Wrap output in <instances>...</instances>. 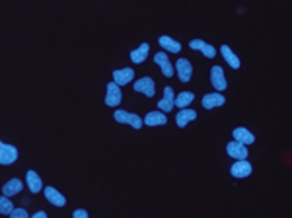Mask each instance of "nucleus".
Returning <instances> with one entry per match:
<instances>
[{
	"mask_svg": "<svg viewBox=\"0 0 292 218\" xmlns=\"http://www.w3.org/2000/svg\"><path fill=\"white\" fill-rule=\"evenodd\" d=\"M224 103H226V98L222 94H207L203 98V107H207V109H214V107H220Z\"/></svg>",
	"mask_w": 292,
	"mask_h": 218,
	"instance_id": "4468645a",
	"label": "nucleus"
},
{
	"mask_svg": "<svg viewBox=\"0 0 292 218\" xmlns=\"http://www.w3.org/2000/svg\"><path fill=\"white\" fill-rule=\"evenodd\" d=\"M72 218H88V213L84 209H78V211L72 213Z\"/></svg>",
	"mask_w": 292,
	"mask_h": 218,
	"instance_id": "a878e982",
	"label": "nucleus"
},
{
	"mask_svg": "<svg viewBox=\"0 0 292 218\" xmlns=\"http://www.w3.org/2000/svg\"><path fill=\"white\" fill-rule=\"evenodd\" d=\"M173 99H175V94H173V90L167 86V88L164 90V98L158 101V109H162V111H171V109H173Z\"/></svg>",
	"mask_w": 292,
	"mask_h": 218,
	"instance_id": "f3484780",
	"label": "nucleus"
},
{
	"mask_svg": "<svg viewBox=\"0 0 292 218\" xmlns=\"http://www.w3.org/2000/svg\"><path fill=\"white\" fill-rule=\"evenodd\" d=\"M226 152H228L232 158H236V160H246V158H248V146H244V144H240V142H236V140L226 146Z\"/></svg>",
	"mask_w": 292,
	"mask_h": 218,
	"instance_id": "9d476101",
	"label": "nucleus"
},
{
	"mask_svg": "<svg viewBox=\"0 0 292 218\" xmlns=\"http://www.w3.org/2000/svg\"><path fill=\"white\" fill-rule=\"evenodd\" d=\"M158 43H160V47H164V49L169 51V53H179V51H181V45H179L175 39L167 37V35H162V37L158 39Z\"/></svg>",
	"mask_w": 292,
	"mask_h": 218,
	"instance_id": "412c9836",
	"label": "nucleus"
},
{
	"mask_svg": "<svg viewBox=\"0 0 292 218\" xmlns=\"http://www.w3.org/2000/svg\"><path fill=\"white\" fill-rule=\"evenodd\" d=\"M166 123H167L166 113H162V111H150L145 117V123H143V125H148V127H162V125H166Z\"/></svg>",
	"mask_w": 292,
	"mask_h": 218,
	"instance_id": "f8f14e48",
	"label": "nucleus"
},
{
	"mask_svg": "<svg viewBox=\"0 0 292 218\" xmlns=\"http://www.w3.org/2000/svg\"><path fill=\"white\" fill-rule=\"evenodd\" d=\"M121 99H123V96H121V88H119L117 84L109 82V84H107V96H105V105H109V107H117V105L121 103Z\"/></svg>",
	"mask_w": 292,
	"mask_h": 218,
	"instance_id": "7ed1b4c3",
	"label": "nucleus"
},
{
	"mask_svg": "<svg viewBox=\"0 0 292 218\" xmlns=\"http://www.w3.org/2000/svg\"><path fill=\"white\" fill-rule=\"evenodd\" d=\"M234 139H236V142H240V144H244V146H248V144H253L255 142V137H253V133H250L248 129H244V127H238V129H234Z\"/></svg>",
	"mask_w": 292,
	"mask_h": 218,
	"instance_id": "1a4fd4ad",
	"label": "nucleus"
},
{
	"mask_svg": "<svg viewBox=\"0 0 292 218\" xmlns=\"http://www.w3.org/2000/svg\"><path fill=\"white\" fill-rule=\"evenodd\" d=\"M189 47H191V49L201 51V53H203L205 57H209V59H214V57H216V49H214L212 45H209V43L201 41V39H193V41L189 43Z\"/></svg>",
	"mask_w": 292,
	"mask_h": 218,
	"instance_id": "6e6552de",
	"label": "nucleus"
},
{
	"mask_svg": "<svg viewBox=\"0 0 292 218\" xmlns=\"http://www.w3.org/2000/svg\"><path fill=\"white\" fill-rule=\"evenodd\" d=\"M12 211H14L12 201H10L8 197H4V195H2V197H0V213H2V215H10Z\"/></svg>",
	"mask_w": 292,
	"mask_h": 218,
	"instance_id": "b1692460",
	"label": "nucleus"
},
{
	"mask_svg": "<svg viewBox=\"0 0 292 218\" xmlns=\"http://www.w3.org/2000/svg\"><path fill=\"white\" fill-rule=\"evenodd\" d=\"M18 160V148L12 144H4L0 140V164L2 166H10Z\"/></svg>",
	"mask_w": 292,
	"mask_h": 218,
	"instance_id": "f257e3e1",
	"label": "nucleus"
},
{
	"mask_svg": "<svg viewBox=\"0 0 292 218\" xmlns=\"http://www.w3.org/2000/svg\"><path fill=\"white\" fill-rule=\"evenodd\" d=\"M115 121L125 123V125H131L133 129H141V127H143V119H141L139 115L129 113V111H123V109L115 111Z\"/></svg>",
	"mask_w": 292,
	"mask_h": 218,
	"instance_id": "f03ea898",
	"label": "nucleus"
},
{
	"mask_svg": "<svg viewBox=\"0 0 292 218\" xmlns=\"http://www.w3.org/2000/svg\"><path fill=\"white\" fill-rule=\"evenodd\" d=\"M148 53H150V45H148V43H143L139 49L131 51V60H133V62H137V64H141V62H145L146 60Z\"/></svg>",
	"mask_w": 292,
	"mask_h": 218,
	"instance_id": "aec40b11",
	"label": "nucleus"
},
{
	"mask_svg": "<svg viewBox=\"0 0 292 218\" xmlns=\"http://www.w3.org/2000/svg\"><path fill=\"white\" fill-rule=\"evenodd\" d=\"M210 82H212V86H214V90H218V92H224L226 90V76H224V70L220 68V66H212V70H210Z\"/></svg>",
	"mask_w": 292,
	"mask_h": 218,
	"instance_id": "423d86ee",
	"label": "nucleus"
},
{
	"mask_svg": "<svg viewBox=\"0 0 292 218\" xmlns=\"http://www.w3.org/2000/svg\"><path fill=\"white\" fill-rule=\"evenodd\" d=\"M220 53H222V57H224V60L232 66V68H240V59H238V55H234V51L228 47V45H222L220 47Z\"/></svg>",
	"mask_w": 292,
	"mask_h": 218,
	"instance_id": "6ab92c4d",
	"label": "nucleus"
},
{
	"mask_svg": "<svg viewBox=\"0 0 292 218\" xmlns=\"http://www.w3.org/2000/svg\"><path fill=\"white\" fill-rule=\"evenodd\" d=\"M31 218H47V215H45V213H43V211H39V213H37V215H33V217Z\"/></svg>",
	"mask_w": 292,
	"mask_h": 218,
	"instance_id": "bb28decb",
	"label": "nucleus"
},
{
	"mask_svg": "<svg viewBox=\"0 0 292 218\" xmlns=\"http://www.w3.org/2000/svg\"><path fill=\"white\" fill-rule=\"evenodd\" d=\"M175 70H177V76H179L181 82H189L191 76H193V66H191V62L187 59H179L175 62Z\"/></svg>",
	"mask_w": 292,
	"mask_h": 218,
	"instance_id": "39448f33",
	"label": "nucleus"
},
{
	"mask_svg": "<svg viewBox=\"0 0 292 218\" xmlns=\"http://www.w3.org/2000/svg\"><path fill=\"white\" fill-rule=\"evenodd\" d=\"M21 187H23V185H21V181H20V179H10V181L2 187V195H4V197L18 195V193L21 191Z\"/></svg>",
	"mask_w": 292,
	"mask_h": 218,
	"instance_id": "5701e85b",
	"label": "nucleus"
},
{
	"mask_svg": "<svg viewBox=\"0 0 292 218\" xmlns=\"http://www.w3.org/2000/svg\"><path fill=\"white\" fill-rule=\"evenodd\" d=\"M230 172H232L234 178H248V176L251 174V164H250L248 160H238V162L230 168Z\"/></svg>",
	"mask_w": 292,
	"mask_h": 218,
	"instance_id": "9b49d317",
	"label": "nucleus"
},
{
	"mask_svg": "<svg viewBox=\"0 0 292 218\" xmlns=\"http://www.w3.org/2000/svg\"><path fill=\"white\" fill-rule=\"evenodd\" d=\"M195 99V94L191 92H181L175 99H173V107H179V109H187V105H191V101Z\"/></svg>",
	"mask_w": 292,
	"mask_h": 218,
	"instance_id": "4be33fe9",
	"label": "nucleus"
},
{
	"mask_svg": "<svg viewBox=\"0 0 292 218\" xmlns=\"http://www.w3.org/2000/svg\"><path fill=\"white\" fill-rule=\"evenodd\" d=\"M45 197H47V201L49 203H53L55 207H64L66 205V199H64V195L63 193H59L55 187H45Z\"/></svg>",
	"mask_w": 292,
	"mask_h": 218,
	"instance_id": "dca6fc26",
	"label": "nucleus"
},
{
	"mask_svg": "<svg viewBox=\"0 0 292 218\" xmlns=\"http://www.w3.org/2000/svg\"><path fill=\"white\" fill-rule=\"evenodd\" d=\"M10 218H29V217H27V213H25L23 209H14V211L10 213Z\"/></svg>",
	"mask_w": 292,
	"mask_h": 218,
	"instance_id": "393cba45",
	"label": "nucleus"
},
{
	"mask_svg": "<svg viewBox=\"0 0 292 218\" xmlns=\"http://www.w3.org/2000/svg\"><path fill=\"white\" fill-rule=\"evenodd\" d=\"M197 119V111H193V109H181L177 115H175V123H177V127L179 129H183V127H187L191 121H195Z\"/></svg>",
	"mask_w": 292,
	"mask_h": 218,
	"instance_id": "2eb2a0df",
	"label": "nucleus"
},
{
	"mask_svg": "<svg viewBox=\"0 0 292 218\" xmlns=\"http://www.w3.org/2000/svg\"><path fill=\"white\" fill-rule=\"evenodd\" d=\"M25 181H27V187H29V191H31V193H39V191L43 189L41 178H39L33 170H29V172L25 174Z\"/></svg>",
	"mask_w": 292,
	"mask_h": 218,
	"instance_id": "a211bd4d",
	"label": "nucleus"
},
{
	"mask_svg": "<svg viewBox=\"0 0 292 218\" xmlns=\"http://www.w3.org/2000/svg\"><path fill=\"white\" fill-rule=\"evenodd\" d=\"M133 78H135V70L133 68H121V70L113 72V84H117V86H125Z\"/></svg>",
	"mask_w": 292,
	"mask_h": 218,
	"instance_id": "0eeeda50",
	"label": "nucleus"
},
{
	"mask_svg": "<svg viewBox=\"0 0 292 218\" xmlns=\"http://www.w3.org/2000/svg\"><path fill=\"white\" fill-rule=\"evenodd\" d=\"M154 62L162 68V74H164L166 78L173 76V66H171V62H169V59H167V55H166L164 51H160V53L154 55Z\"/></svg>",
	"mask_w": 292,
	"mask_h": 218,
	"instance_id": "20e7f679",
	"label": "nucleus"
},
{
	"mask_svg": "<svg viewBox=\"0 0 292 218\" xmlns=\"http://www.w3.org/2000/svg\"><path fill=\"white\" fill-rule=\"evenodd\" d=\"M135 90L141 92V94H145L146 98H152V96H154V80L148 78V76L137 80V82H135Z\"/></svg>",
	"mask_w": 292,
	"mask_h": 218,
	"instance_id": "ddd939ff",
	"label": "nucleus"
}]
</instances>
